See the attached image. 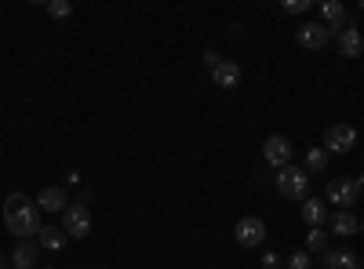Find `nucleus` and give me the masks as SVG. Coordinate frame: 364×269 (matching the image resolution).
<instances>
[{
	"instance_id": "24",
	"label": "nucleus",
	"mask_w": 364,
	"mask_h": 269,
	"mask_svg": "<svg viewBox=\"0 0 364 269\" xmlns=\"http://www.w3.org/2000/svg\"><path fill=\"white\" fill-rule=\"evenodd\" d=\"M0 269H15V266H0Z\"/></svg>"
},
{
	"instance_id": "28",
	"label": "nucleus",
	"mask_w": 364,
	"mask_h": 269,
	"mask_svg": "<svg viewBox=\"0 0 364 269\" xmlns=\"http://www.w3.org/2000/svg\"><path fill=\"white\" fill-rule=\"evenodd\" d=\"M361 269H364V262H361Z\"/></svg>"
},
{
	"instance_id": "6",
	"label": "nucleus",
	"mask_w": 364,
	"mask_h": 269,
	"mask_svg": "<svg viewBox=\"0 0 364 269\" xmlns=\"http://www.w3.org/2000/svg\"><path fill=\"white\" fill-rule=\"evenodd\" d=\"M295 40H299V47H306V51H321V47L331 40V29L324 22H306V26H299Z\"/></svg>"
},
{
	"instance_id": "3",
	"label": "nucleus",
	"mask_w": 364,
	"mask_h": 269,
	"mask_svg": "<svg viewBox=\"0 0 364 269\" xmlns=\"http://www.w3.org/2000/svg\"><path fill=\"white\" fill-rule=\"evenodd\" d=\"M277 193L303 204V200L310 197V175H306L303 168H295V164L280 168V175H277Z\"/></svg>"
},
{
	"instance_id": "15",
	"label": "nucleus",
	"mask_w": 364,
	"mask_h": 269,
	"mask_svg": "<svg viewBox=\"0 0 364 269\" xmlns=\"http://www.w3.org/2000/svg\"><path fill=\"white\" fill-rule=\"evenodd\" d=\"M11 266L15 269H37V244L33 241H19V247L11 251Z\"/></svg>"
},
{
	"instance_id": "17",
	"label": "nucleus",
	"mask_w": 364,
	"mask_h": 269,
	"mask_svg": "<svg viewBox=\"0 0 364 269\" xmlns=\"http://www.w3.org/2000/svg\"><path fill=\"white\" fill-rule=\"evenodd\" d=\"M37 244H40V247H47V251H62V247H66V233L55 229V226H40Z\"/></svg>"
},
{
	"instance_id": "20",
	"label": "nucleus",
	"mask_w": 364,
	"mask_h": 269,
	"mask_svg": "<svg viewBox=\"0 0 364 269\" xmlns=\"http://www.w3.org/2000/svg\"><path fill=\"white\" fill-rule=\"evenodd\" d=\"M47 15H52V19H70L73 4H70V0H52V4H47Z\"/></svg>"
},
{
	"instance_id": "11",
	"label": "nucleus",
	"mask_w": 364,
	"mask_h": 269,
	"mask_svg": "<svg viewBox=\"0 0 364 269\" xmlns=\"http://www.w3.org/2000/svg\"><path fill=\"white\" fill-rule=\"evenodd\" d=\"M335 33H339V51L346 58H357L364 51V37H361L357 26H342V29H335Z\"/></svg>"
},
{
	"instance_id": "12",
	"label": "nucleus",
	"mask_w": 364,
	"mask_h": 269,
	"mask_svg": "<svg viewBox=\"0 0 364 269\" xmlns=\"http://www.w3.org/2000/svg\"><path fill=\"white\" fill-rule=\"evenodd\" d=\"M299 215H303V222L313 229V226H321L324 218H328V204H324V200H313V197H306L303 204H299Z\"/></svg>"
},
{
	"instance_id": "25",
	"label": "nucleus",
	"mask_w": 364,
	"mask_h": 269,
	"mask_svg": "<svg viewBox=\"0 0 364 269\" xmlns=\"http://www.w3.org/2000/svg\"><path fill=\"white\" fill-rule=\"evenodd\" d=\"M0 266H4V255H0Z\"/></svg>"
},
{
	"instance_id": "18",
	"label": "nucleus",
	"mask_w": 364,
	"mask_h": 269,
	"mask_svg": "<svg viewBox=\"0 0 364 269\" xmlns=\"http://www.w3.org/2000/svg\"><path fill=\"white\" fill-rule=\"evenodd\" d=\"M324 168H328V149H324V146L310 149V153H306V171H313V175H317V171H324Z\"/></svg>"
},
{
	"instance_id": "13",
	"label": "nucleus",
	"mask_w": 364,
	"mask_h": 269,
	"mask_svg": "<svg viewBox=\"0 0 364 269\" xmlns=\"http://www.w3.org/2000/svg\"><path fill=\"white\" fill-rule=\"evenodd\" d=\"M324 269H361L357 255L354 251H346V247H335V251H324V259H321Z\"/></svg>"
},
{
	"instance_id": "29",
	"label": "nucleus",
	"mask_w": 364,
	"mask_h": 269,
	"mask_svg": "<svg viewBox=\"0 0 364 269\" xmlns=\"http://www.w3.org/2000/svg\"><path fill=\"white\" fill-rule=\"evenodd\" d=\"M47 269H52V266H47Z\"/></svg>"
},
{
	"instance_id": "14",
	"label": "nucleus",
	"mask_w": 364,
	"mask_h": 269,
	"mask_svg": "<svg viewBox=\"0 0 364 269\" xmlns=\"http://www.w3.org/2000/svg\"><path fill=\"white\" fill-rule=\"evenodd\" d=\"M328 226H331V233H335V236H357V229H361L354 211H335L328 218Z\"/></svg>"
},
{
	"instance_id": "23",
	"label": "nucleus",
	"mask_w": 364,
	"mask_h": 269,
	"mask_svg": "<svg viewBox=\"0 0 364 269\" xmlns=\"http://www.w3.org/2000/svg\"><path fill=\"white\" fill-rule=\"evenodd\" d=\"M280 266H284V262L274 255V251H266V255H262V269H280Z\"/></svg>"
},
{
	"instance_id": "22",
	"label": "nucleus",
	"mask_w": 364,
	"mask_h": 269,
	"mask_svg": "<svg viewBox=\"0 0 364 269\" xmlns=\"http://www.w3.org/2000/svg\"><path fill=\"white\" fill-rule=\"evenodd\" d=\"M306 8H310V0H284V11H288V15H299Z\"/></svg>"
},
{
	"instance_id": "7",
	"label": "nucleus",
	"mask_w": 364,
	"mask_h": 269,
	"mask_svg": "<svg viewBox=\"0 0 364 269\" xmlns=\"http://www.w3.org/2000/svg\"><path fill=\"white\" fill-rule=\"evenodd\" d=\"M262 156H266V164H270V168H288L292 164V142L284 135H270V138H266V146H262Z\"/></svg>"
},
{
	"instance_id": "1",
	"label": "nucleus",
	"mask_w": 364,
	"mask_h": 269,
	"mask_svg": "<svg viewBox=\"0 0 364 269\" xmlns=\"http://www.w3.org/2000/svg\"><path fill=\"white\" fill-rule=\"evenodd\" d=\"M4 222H8V233H15L19 241L40 233L37 208H33V200H29L26 193H11V197L4 200Z\"/></svg>"
},
{
	"instance_id": "2",
	"label": "nucleus",
	"mask_w": 364,
	"mask_h": 269,
	"mask_svg": "<svg viewBox=\"0 0 364 269\" xmlns=\"http://www.w3.org/2000/svg\"><path fill=\"white\" fill-rule=\"evenodd\" d=\"M361 193H364V175L361 179H331L324 189V200L335 204L339 211H350V204H357Z\"/></svg>"
},
{
	"instance_id": "30",
	"label": "nucleus",
	"mask_w": 364,
	"mask_h": 269,
	"mask_svg": "<svg viewBox=\"0 0 364 269\" xmlns=\"http://www.w3.org/2000/svg\"><path fill=\"white\" fill-rule=\"evenodd\" d=\"M361 197H364V193H361Z\"/></svg>"
},
{
	"instance_id": "27",
	"label": "nucleus",
	"mask_w": 364,
	"mask_h": 269,
	"mask_svg": "<svg viewBox=\"0 0 364 269\" xmlns=\"http://www.w3.org/2000/svg\"><path fill=\"white\" fill-rule=\"evenodd\" d=\"M361 229H364V222H361Z\"/></svg>"
},
{
	"instance_id": "26",
	"label": "nucleus",
	"mask_w": 364,
	"mask_h": 269,
	"mask_svg": "<svg viewBox=\"0 0 364 269\" xmlns=\"http://www.w3.org/2000/svg\"><path fill=\"white\" fill-rule=\"evenodd\" d=\"M361 11H364V0H361Z\"/></svg>"
},
{
	"instance_id": "16",
	"label": "nucleus",
	"mask_w": 364,
	"mask_h": 269,
	"mask_svg": "<svg viewBox=\"0 0 364 269\" xmlns=\"http://www.w3.org/2000/svg\"><path fill=\"white\" fill-rule=\"evenodd\" d=\"M321 15H324V26L331 29V33H335V26H346V8L339 4V0H324Z\"/></svg>"
},
{
	"instance_id": "8",
	"label": "nucleus",
	"mask_w": 364,
	"mask_h": 269,
	"mask_svg": "<svg viewBox=\"0 0 364 269\" xmlns=\"http://www.w3.org/2000/svg\"><path fill=\"white\" fill-rule=\"evenodd\" d=\"M262 241H266V222H262V218L248 215V218L237 222V244H241V247H259Z\"/></svg>"
},
{
	"instance_id": "4",
	"label": "nucleus",
	"mask_w": 364,
	"mask_h": 269,
	"mask_svg": "<svg viewBox=\"0 0 364 269\" xmlns=\"http://www.w3.org/2000/svg\"><path fill=\"white\" fill-rule=\"evenodd\" d=\"M62 233L73 236V241H84L91 233V211L88 204H70L66 211H62Z\"/></svg>"
},
{
	"instance_id": "19",
	"label": "nucleus",
	"mask_w": 364,
	"mask_h": 269,
	"mask_svg": "<svg viewBox=\"0 0 364 269\" xmlns=\"http://www.w3.org/2000/svg\"><path fill=\"white\" fill-rule=\"evenodd\" d=\"M306 244H310V251H328V236H324V229L313 226V229L306 233Z\"/></svg>"
},
{
	"instance_id": "21",
	"label": "nucleus",
	"mask_w": 364,
	"mask_h": 269,
	"mask_svg": "<svg viewBox=\"0 0 364 269\" xmlns=\"http://www.w3.org/2000/svg\"><path fill=\"white\" fill-rule=\"evenodd\" d=\"M284 269H310V255L306 251H295V255L284 262Z\"/></svg>"
},
{
	"instance_id": "10",
	"label": "nucleus",
	"mask_w": 364,
	"mask_h": 269,
	"mask_svg": "<svg viewBox=\"0 0 364 269\" xmlns=\"http://www.w3.org/2000/svg\"><path fill=\"white\" fill-rule=\"evenodd\" d=\"M212 81H215V88L230 91V88L241 84V66H237L233 58H219V62H215V70H212Z\"/></svg>"
},
{
	"instance_id": "5",
	"label": "nucleus",
	"mask_w": 364,
	"mask_h": 269,
	"mask_svg": "<svg viewBox=\"0 0 364 269\" xmlns=\"http://www.w3.org/2000/svg\"><path fill=\"white\" fill-rule=\"evenodd\" d=\"M357 146V128L354 124H331L324 131V149L328 153H350Z\"/></svg>"
},
{
	"instance_id": "9",
	"label": "nucleus",
	"mask_w": 364,
	"mask_h": 269,
	"mask_svg": "<svg viewBox=\"0 0 364 269\" xmlns=\"http://www.w3.org/2000/svg\"><path fill=\"white\" fill-rule=\"evenodd\" d=\"M66 208H70V200H66V189H62V186H47V189H40V197H37V211L62 215Z\"/></svg>"
}]
</instances>
